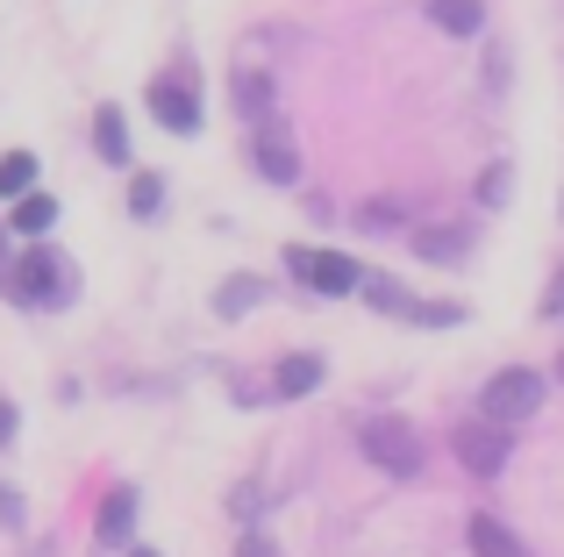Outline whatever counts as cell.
Segmentation results:
<instances>
[{"mask_svg":"<svg viewBox=\"0 0 564 557\" xmlns=\"http://www.w3.org/2000/svg\"><path fill=\"white\" fill-rule=\"evenodd\" d=\"M0 286H8V301H22V307H65V301H79V265L36 243V251H22L8 272H0Z\"/></svg>","mask_w":564,"mask_h":557,"instance_id":"6da1fadb","label":"cell"},{"mask_svg":"<svg viewBox=\"0 0 564 557\" xmlns=\"http://www.w3.org/2000/svg\"><path fill=\"white\" fill-rule=\"evenodd\" d=\"M543 393H551V379L543 372H529V364H508V372H494L486 379V393H479V407H486V422H529L543 407Z\"/></svg>","mask_w":564,"mask_h":557,"instance_id":"7a4b0ae2","label":"cell"},{"mask_svg":"<svg viewBox=\"0 0 564 557\" xmlns=\"http://www.w3.org/2000/svg\"><path fill=\"white\" fill-rule=\"evenodd\" d=\"M151 114L172 129V136H193V129H200V86H193V65H172L165 79H151Z\"/></svg>","mask_w":564,"mask_h":557,"instance_id":"3957f363","label":"cell"},{"mask_svg":"<svg viewBox=\"0 0 564 557\" xmlns=\"http://www.w3.org/2000/svg\"><path fill=\"white\" fill-rule=\"evenodd\" d=\"M365 458L386 465L393 479H414L422 472V444H414V429L400 415H379V422H365Z\"/></svg>","mask_w":564,"mask_h":557,"instance_id":"277c9868","label":"cell"},{"mask_svg":"<svg viewBox=\"0 0 564 557\" xmlns=\"http://www.w3.org/2000/svg\"><path fill=\"white\" fill-rule=\"evenodd\" d=\"M286 265L301 272L315 293H358L365 286V265H358V258H344V251H301V243H293Z\"/></svg>","mask_w":564,"mask_h":557,"instance_id":"5b68a950","label":"cell"},{"mask_svg":"<svg viewBox=\"0 0 564 557\" xmlns=\"http://www.w3.org/2000/svg\"><path fill=\"white\" fill-rule=\"evenodd\" d=\"M457 465H465L471 479H494L500 465H508V429H500V422H471V429H457Z\"/></svg>","mask_w":564,"mask_h":557,"instance_id":"8992f818","label":"cell"},{"mask_svg":"<svg viewBox=\"0 0 564 557\" xmlns=\"http://www.w3.org/2000/svg\"><path fill=\"white\" fill-rule=\"evenodd\" d=\"M250 157H258V179H272V186H293V179H301V151H293V136L279 122L258 136V151H250Z\"/></svg>","mask_w":564,"mask_h":557,"instance_id":"52a82bcc","label":"cell"},{"mask_svg":"<svg viewBox=\"0 0 564 557\" xmlns=\"http://www.w3.org/2000/svg\"><path fill=\"white\" fill-rule=\"evenodd\" d=\"M329 379V364L315 358V350H293V358H279V372H272V393L279 401H307V393Z\"/></svg>","mask_w":564,"mask_h":557,"instance_id":"ba28073f","label":"cell"},{"mask_svg":"<svg viewBox=\"0 0 564 557\" xmlns=\"http://www.w3.org/2000/svg\"><path fill=\"white\" fill-rule=\"evenodd\" d=\"M94 536L108 550H122L129 536H137V487H115L108 501H100V522H94Z\"/></svg>","mask_w":564,"mask_h":557,"instance_id":"9c48e42d","label":"cell"},{"mask_svg":"<svg viewBox=\"0 0 564 557\" xmlns=\"http://www.w3.org/2000/svg\"><path fill=\"white\" fill-rule=\"evenodd\" d=\"M429 22L443 36H479L486 29V0H429Z\"/></svg>","mask_w":564,"mask_h":557,"instance_id":"30bf717a","label":"cell"},{"mask_svg":"<svg viewBox=\"0 0 564 557\" xmlns=\"http://www.w3.org/2000/svg\"><path fill=\"white\" fill-rule=\"evenodd\" d=\"M229 94H236V114H250V122H264V114H272V79H264L258 65H236Z\"/></svg>","mask_w":564,"mask_h":557,"instance_id":"8fae6325","label":"cell"},{"mask_svg":"<svg viewBox=\"0 0 564 557\" xmlns=\"http://www.w3.org/2000/svg\"><path fill=\"white\" fill-rule=\"evenodd\" d=\"M465 251H471L465 229H414V258H422V265H457Z\"/></svg>","mask_w":564,"mask_h":557,"instance_id":"7c38bea8","label":"cell"},{"mask_svg":"<svg viewBox=\"0 0 564 557\" xmlns=\"http://www.w3.org/2000/svg\"><path fill=\"white\" fill-rule=\"evenodd\" d=\"M94 151H100V165H129V122H122V108H100L94 114Z\"/></svg>","mask_w":564,"mask_h":557,"instance_id":"4fadbf2b","label":"cell"},{"mask_svg":"<svg viewBox=\"0 0 564 557\" xmlns=\"http://www.w3.org/2000/svg\"><path fill=\"white\" fill-rule=\"evenodd\" d=\"M471 550L479 557H529V544L514 529H500L494 515H471Z\"/></svg>","mask_w":564,"mask_h":557,"instance_id":"5bb4252c","label":"cell"},{"mask_svg":"<svg viewBox=\"0 0 564 557\" xmlns=\"http://www.w3.org/2000/svg\"><path fill=\"white\" fill-rule=\"evenodd\" d=\"M14 229H22V237H51V222H57V200L51 194H22L14 200V215H8Z\"/></svg>","mask_w":564,"mask_h":557,"instance_id":"9a60e30c","label":"cell"},{"mask_svg":"<svg viewBox=\"0 0 564 557\" xmlns=\"http://www.w3.org/2000/svg\"><path fill=\"white\" fill-rule=\"evenodd\" d=\"M264 293H272L264 278H229V286L215 293V315H221V321H236V315H250V307H258Z\"/></svg>","mask_w":564,"mask_h":557,"instance_id":"2e32d148","label":"cell"},{"mask_svg":"<svg viewBox=\"0 0 564 557\" xmlns=\"http://www.w3.org/2000/svg\"><path fill=\"white\" fill-rule=\"evenodd\" d=\"M22 194H36V157L8 151V157H0V200H22Z\"/></svg>","mask_w":564,"mask_h":557,"instance_id":"e0dca14e","label":"cell"},{"mask_svg":"<svg viewBox=\"0 0 564 557\" xmlns=\"http://www.w3.org/2000/svg\"><path fill=\"white\" fill-rule=\"evenodd\" d=\"M358 293L379 307V315H414V293L400 286V278H372V272H365V286H358Z\"/></svg>","mask_w":564,"mask_h":557,"instance_id":"ac0fdd59","label":"cell"},{"mask_svg":"<svg viewBox=\"0 0 564 557\" xmlns=\"http://www.w3.org/2000/svg\"><path fill=\"white\" fill-rule=\"evenodd\" d=\"M158 208H165V179H158V172H137V179H129V215H137V222H158Z\"/></svg>","mask_w":564,"mask_h":557,"instance_id":"d6986e66","label":"cell"},{"mask_svg":"<svg viewBox=\"0 0 564 557\" xmlns=\"http://www.w3.org/2000/svg\"><path fill=\"white\" fill-rule=\"evenodd\" d=\"M508 194H514L508 165H486V172H479V208H508Z\"/></svg>","mask_w":564,"mask_h":557,"instance_id":"ffe728a7","label":"cell"},{"mask_svg":"<svg viewBox=\"0 0 564 557\" xmlns=\"http://www.w3.org/2000/svg\"><path fill=\"white\" fill-rule=\"evenodd\" d=\"M414 321H429V329H451V321H465V301H414Z\"/></svg>","mask_w":564,"mask_h":557,"instance_id":"44dd1931","label":"cell"},{"mask_svg":"<svg viewBox=\"0 0 564 557\" xmlns=\"http://www.w3.org/2000/svg\"><path fill=\"white\" fill-rule=\"evenodd\" d=\"M358 229L386 237V229H400V208H393V200H365V208H358Z\"/></svg>","mask_w":564,"mask_h":557,"instance_id":"7402d4cb","label":"cell"},{"mask_svg":"<svg viewBox=\"0 0 564 557\" xmlns=\"http://www.w3.org/2000/svg\"><path fill=\"white\" fill-rule=\"evenodd\" d=\"M0 529H22V493L0 487Z\"/></svg>","mask_w":564,"mask_h":557,"instance_id":"603a6c76","label":"cell"},{"mask_svg":"<svg viewBox=\"0 0 564 557\" xmlns=\"http://www.w3.org/2000/svg\"><path fill=\"white\" fill-rule=\"evenodd\" d=\"M14 436H22V415H14V401H0V450H14Z\"/></svg>","mask_w":564,"mask_h":557,"instance_id":"cb8c5ba5","label":"cell"},{"mask_svg":"<svg viewBox=\"0 0 564 557\" xmlns=\"http://www.w3.org/2000/svg\"><path fill=\"white\" fill-rule=\"evenodd\" d=\"M236 557H279V544H272V536H258V529H250L243 544H236Z\"/></svg>","mask_w":564,"mask_h":557,"instance_id":"d4e9b609","label":"cell"},{"mask_svg":"<svg viewBox=\"0 0 564 557\" xmlns=\"http://www.w3.org/2000/svg\"><path fill=\"white\" fill-rule=\"evenodd\" d=\"M229 507H236V515H243V522H250V515H258V507H264V501H258V487H236V501H229Z\"/></svg>","mask_w":564,"mask_h":557,"instance_id":"484cf974","label":"cell"},{"mask_svg":"<svg viewBox=\"0 0 564 557\" xmlns=\"http://www.w3.org/2000/svg\"><path fill=\"white\" fill-rule=\"evenodd\" d=\"M543 315H564V265H557V278H551V293H543Z\"/></svg>","mask_w":564,"mask_h":557,"instance_id":"4316f807","label":"cell"},{"mask_svg":"<svg viewBox=\"0 0 564 557\" xmlns=\"http://www.w3.org/2000/svg\"><path fill=\"white\" fill-rule=\"evenodd\" d=\"M129 557H158V550H129Z\"/></svg>","mask_w":564,"mask_h":557,"instance_id":"83f0119b","label":"cell"},{"mask_svg":"<svg viewBox=\"0 0 564 557\" xmlns=\"http://www.w3.org/2000/svg\"><path fill=\"white\" fill-rule=\"evenodd\" d=\"M557 379H564V358H557Z\"/></svg>","mask_w":564,"mask_h":557,"instance_id":"f1b7e54d","label":"cell"}]
</instances>
